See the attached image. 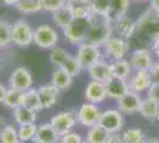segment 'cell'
I'll list each match as a JSON object with an SVG mask.
<instances>
[{
	"label": "cell",
	"instance_id": "obj_23",
	"mask_svg": "<svg viewBox=\"0 0 159 143\" xmlns=\"http://www.w3.org/2000/svg\"><path fill=\"white\" fill-rule=\"evenodd\" d=\"M66 5L71 10L74 17H90L93 8L89 0H69Z\"/></svg>",
	"mask_w": 159,
	"mask_h": 143
},
{
	"label": "cell",
	"instance_id": "obj_43",
	"mask_svg": "<svg viewBox=\"0 0 159 143\" xmlns=\"http://www.w3.org/2000/svg\"><path fill=\"white\" fill-rule=\"evenodd\" d=\"M107 143H125V142H124V138L120 137L118 134H111L109 140H108Z\"/></svg>",
	"mask_w": 159,
	"mask_h": 143
},
{
	"label": "cell",
	"instance_id": "obj_2",
	"mask_svg": "<svg viewBox=\"0 0 159 143\" xmlns=\"http://www.w3.org/2000/svg\"><path fill=\"white\" fill-rule=\"evenodd\" d=\"M113 21L107 14L93 13L90 14V26L86 38L87 43H93L96 45H103V43L112 37Z\"/></svg>",
	"mask_w": 159,
	"mask_h": 143
},
{
	"label": "cell",
	"instance_id": "obj_28",
	"mask_svg": "<svg viewBox=\"0 0 159 143\" xmlns=\"http://www.w3.org/2000/svg\"><path fill=\"white\" fill-rule=\"evenodd\" d=\"M24 97H25V91L11 87L10 89H7L4 104L11 109L19 107V106H23V104H24Z\"/></svg>",
	"mask_w": 159,
	"mask_h": 143
},
{
	"label": "cell",
	"instance_id": "obj_19",
	"mask_svg": "<svg viewBox=\"0 0 159 143\" xmlns=\"http://www.w3.org/2000/svg\"><path fill=\"white\" fill-rule=\"evenodd\" d=\"M60 89L57 88L56 86L51 85H45V86H42L38 88V93L40 97V102L44 109H49L51 107L52 105L56 104L57 99H58V95H60Z\"/></svg>",
	"mask_w": 159,
	"mask_h": 143
},
{
	"label": "cell",
	"instance_id": "obj_11",
	"mask_svg": "<svg viewBox=\"0 0 159 143\" xmlns=\"http://www.w3.org/2000/svg\"><path fill=\"white\" fill-rule=\"evenodd\" d=\"M141 102L139 93L129 89L126 94L118 99V109L121 113H135L139 112Z\"/></svg>",
	"mask_w": 159,
	"mask_h": 143
},
{
	"label": "cell",
	"instance_id": "obj_8",
	"mask_svg": "<svg viewBox=\"0 0 159 143\" xmlns=\"http://www.w3.org/2000/svg\"><path fill=\"white\" fill-rule=\"evenodd\" d=\"M103 49L107 57H111L113 60L124 59V56L127 54L129 49V43L127 40H124L121 37H111L103 43Z\"/></svg>",
	"mask_w": 159,
	"mask_h": 143
},
{
	"label": "cell",
	"instance_id": "obj_38",
	"mask_svg": "<svg viewBox=\"0 0 159 143\" xmlns=\"http://www.w3.org/2000/svg\"><path fill=\"white\" fill-rule=\"evenodd\" d=\"M66 4V0H42V5L43 10L48 12H55L57 10H60L61 7H63Z\"/></svg>",
	"mask_w": 159,
	"mask_h": 143
},
{
	"label": "cell",
	"instance_id": "obj_46",
	"mask_svg": "<svg viewBox=\"0 0 159 143\" xmlns=\"http://www.w3.org/2000/svg\"><path fill=\"white\" fill-rule=\"evenodd\" d=\"M153 50H154V53H156V55L158 56L159 59V40H157V41L153 43Z\"/></svg>",
	"mask_w": 159,
	"mask_h": 143
},
{
	"label": "cell",
	"instance_id": "obj_4",
	"mask_svg": "<svg viewBox=\"0 0 159 143\" xmlns=\"http://www.w3.org/2000/svg\"><path fill=\"white\" fill-rule=\"evenodd\" d=\"M33 34L31 25L24 19H18L12 24V43L18 47H27L33 42Z\"/></svg>",
	"mask_w": 159,
	"mask_h": 143
},
{
	"label": "cell",
	"instance_id": "obj_40",
	"mask_svg": "<svg viewBox=\"0 0 159 143\" xmlns=\"http://www.w3.org/2000/svg\"><path fill=\"white\" fill-rule=\"evenodd\" d=\"M147 98L152 99L159 104V83L158 82H152L150 88L147 89Z\"/></svg>",
	"mask_w": 159,
	"mask_h": 143
},
{
	"label": "cell",
	"instance_id": "obj_48",
	"mask_svg": "<svg viewBox=\"0 0 159 143\" xmlns=\"http://www.w3.org/2000/svg\"><path fill=\"white\" fill-rule=\"evenodd\" d=\"M19 143H40V142L37 140V138H34V137H33V138L29 140V141H20Z\"/></svg>",
	"mask_w": 159,
	"mask_h": 143
},
{
	"label": "cell",
	"instance_id": "obj_44",
	"mask_svg": "<svg viewBox=\"0 0 159 143\" xmlns=\"http://www.w3.org/2000/svg\"><path fill=\"white\" fill-rule=\"evenodd\" d=\"M6 93H7V89L5 88V86L0 83V102H4L5 97H6Z\"/></svg>",
	"mask_w": 159,
	"mask_h": 143
},
{
	"label": "cell",
	"instance_id": "obj_3",
	"mask_svg": "<svg viewBox=\"0 0 159 143\" xmlns=\"http://www.w3.org/2000/svg\"><path fill=\"white\" fill-rule=\"evenodd\" d=\"M90 26V17H75L73 21L63 30L64 37L73 44L86 42Z\"/></svg>",
	"mask_w": 159,
	"mask_h": 143
},
{
	"label": "cell",
	"instance_id": "obj_27",
	"mask_svg": "<svg viewBox=\"0 0 159 143\" xmlns=\"http://www.w3.org/2000/svg\"><path fill=\"white\" fill-rule=\"evenodd\" d=\"M139 113L146 119H150V121L156 119L159 117V104L152 99L147 98L146 100L141 102Z\"/></svg>",
	"mask_w": 159,
	"mask_h": 143
},
{
	"label": "cell",
	"instance_id": "obj_34",
	"mask_svg": "<svg viewBox=\"0 0 159 143\" xmlns=\"http://www.w3.org/2000/svg\"><path fill=\"white\" fill-rule=\"evenodd\" d=\"M0 141L1 143H19L20 140L18 136V131L12 125L4 126L0 132Z\"/></svg>",
	"mask_w": 159,
	"mask_h": 143
},
{
	"label": "cell",
	"instance_id": "obj_31",
	"mask_svg": "<svg viewBox=\"0 0 159 143\" xmlns=\"http://www.w3.org/2000/svg\"><path fill=\"white\" fill-rule=\"evenodd\" d=\"M16 8L21 13H37L43 10L42 0H20L16 5Z\"/></svg>",
	"mask_w": 159,
	"mask_h": 143
},
{
	"label": "cell",
	"instance_id": "obj_18",
	"mask_svg": "<svg viewBox=\"0 0 159 143\" xmlns=\"http://www.w3.org/2000/svg\"><path fill=\"white\" fill-rule=\"evenodd\" d=\"M113 31L119 35V37L128 41L135 31V21L125 16L113 23Z\"/></svg>",
	"mask_w": 159,
	"mask_h": 143
},
{
	"label": "cell",
	"instance_id": "obj_35",
	"mask_svg": "<svg viewBox=\"0 0 159 143\" xmlns=\"http://www.w3.org/2000/svg\"><path fill=\"white\" fill-rule=\"evenodd\" d=\"M68 56H69V54H68V51L64 48L53 47L52 50H51V54H50V61H51L53 66L61 67L63 64V62L66 60Z\"/></svg>",
	"mask_w": 159,
	"mask_h": 143
},
{
	"label": "cell",
	"instance_id": "obj_6",
	"mask_svg": "<svg viewBox=\"0 0 159 143\" xmlns=\"http://www.w3.org/2000/svg\"><path fill=\"white\" fill-rule=\"evenodd\" d=\"M58 41V35L57 31L52 26L43 24L39 25L34 30L33 34V43L36 45L43 49H50L56 45V43Z\"/></svg>",
	"mask_w": 159,
	"mask_h": 143
},
{
	"label": "cell",
	"instance_id": "obj_50",
	"mask_svg": "<svg viewBox=\"0 0 159 143\" xmlns=\"http://www.w3.org/2000/svg\"><path fill=\"white\" fill-rule=\"evenodd\" d=\"M134 1H141V0H134Z\"/></svg>",
	"mask_w": 159,
	"mask_h": 143
},
{
	"label": "cell",
	"instance_id": "obj_51",
	"mask_svg": "<svg viewBox=\"0 0 159 143\" xmlns=\"http://www.w3.org/2000/svg\"><path fill=\"white\" fill-rule=\"evenodd\" d=\"M83 143H88V142H83Z\"/></svg>",
	"mask_w": 159,
	"mask_h": 143
},
{
	"label": "cell",
	"instance_id": "obj_39",
	"mask_svg": "<svg viewBox=\"0 0 159 143\" xmlns=\"http://www.w3.org/2000/svg\"><path fill=\"white\" fill-rule=\"evenodd\" d=\"M90 5L93 8V12L101 14L108 13V6H109V0H89Z\"/></svg>",
	"mask_w": 159,
	"mask_h": 143
},
{
	"label": "cell",
	"instance_id": "obj_17",
	"mask_svg": "<svg viewBox=\"0 0 159 143\" xmlns=\"http://www.w3.org/2000/svg\"><path fill=\"white\" fill-rule=\"evenodd\" d=\"M106 88H107V95L113 99H119L122 95H125L129 91V86L128 82L125 79L121 78H116L113 76L108 81L106 82Z\"/></svg>",
	"mask_w": 159,
	"mask_h": 143
},
{
	"label": "cell",
	"instance_id": "obj_7",
	"mask_svg": "<svg viewBox=\"0 0 159 143\" xmlns=\"http://www.w3.org/2000/svg\"><path fill=\"white\" fill-rule=\"evenodd\" d=\"M76 121H77V113L75 111H64V112H60L56 116H53L51 118L50 124L62 137L63 135L70 132V130L76 124Z\"/></svg>",
	"mask_w": 159,
	"mask_h": 143
},
{
	"label": "cell",
	"instance_id": "obj_30",
	"mask_svg": "<svg viewBox=\"0 0 159 143\" xmlns=\"http://www.w3.org/2000/svg\"><path fill=\"white\" fill-rule=\"evenodd\" d=\"M112 69L114 76L126 80L127 78L131 75L132 66L125 59H119V60H114V62L112 63Z\"/></svg>",
	"mask_w": 159,
	"mask_h": 143
},
{
	"label": "cell",
	"instance_id": "obj_32",
	"mask_svg": "<svg viewBox=\"0 0 159 143\" xmlns=\"http://www.w3.org/2000/svg\"><path fill=\"white\" fill-rule=\"evenodd\" d=\"M12 43V25L8 21L0 19V48Z\"/></svg>",
	"mask_w": 159,
	"mask_h": 143
},
{
	"label": "cell",
	"instance_id": "obj_52",
	"mask_svg": "<svg viewBox=\"0 0 159 143\" xmlns=\"http://www.w3.org/2000/svg\"><path fill=\"white\" fill-rule=\"evenodd\" d=\"M66 1H69V0H66Z\"/></svg>",
	"mask_w": 159,
	"mask_h": 143
},
{
	"label": "cell",
	"instance_id": "obj_14",
	"mask_svg": "<svg viewBox=\"0 0 159 143\" xmlns=\"http://www.w3.org/2000/svg\"><path fill=\"white\" fill-rule=\"evenodd\" d=\"M84 97L89 102H93V104L102 102L108 97L107 95L106 83L101 81H96V80L90 81L87 85L86 91H84Z\"/></svg>",
	"mask_w": 159,
	"mask_h": 143
},
{
	"label": "cell",
	"instance_id": "obj_13",
	"mask_svg": "<svg viewBox=\"0 0 159 143\" xmlns=\"http://www.w3.org/2000/svg\"><path fill=\"white\" fill-rule=\"evenodd\" d=\"M88 74H89L92 80H96V81H101L106 83L111 78L114 76L113 75L112 63L105 61V60H99L88 69Z\"/></svg>",
	"mask_w": 159,
	"mask_h": 143
},
{
	"label": "cell",
	"instance_id": "obj_16",
	"mask_svg": "<svg viewBox=\"0 0 159 143\" xmlns=\"http://www.w3.org/2000/svg\"><path fill=\"white\" fill-rule=\"evenodd\" d=\"M152 82L153 80L150 74V70H137V73L133 75L131 80L128 81V86H129L131 91L141 93L150 88Z\"/></svg>",
	"mask_w": 159,
	"mask_h": 143
},
{
	"label": "cell",
	"instance_id": "obj_10",
	"mask_svg": "<svg viewBox=\"0 0 159 143\" xmlns=\"http://www.w3.org/2000/svg\"><path fill=\"white\" fill-rule=\"evenodd\" d=\"M100 110L98 106L93 104V102H86L80 107L79 112H77V121H79L82 125L92 128L94 125L99 124L100 117H101Z\"/></svg>",
	"mask_w": 159,
	"mask_h": 143
},
{
	"label": "cell",
	"instance_id": "obj_33",
	"mask_svg": "<svg viewBox=\"0 0 159 143\" xmlns=\"http://www.w3.org/2000/svg\"><path fill=\"white\" fill-rule=\"evenodd\" d=\"M61 67L63 69H66V72L71 75L73 78L77 76L81 73V70H82V66L80 63L79 59L75 57V56H71V55H69L66 57V60L63 62V64Z\"/></svg>",
	"mask_w": 159,
	"mask_h": 143
},
{
	"label": "cell",
	"instance_id": "obj_49",
	"mask_svg": "<svg viewBox=\"0 0 159 143\" xmlns=\"http://www.w3.org/2000/svg\"><path fill=\"white\" fill-rule=\"evenodd\" d=\"M144 143H159V140L157 138H147L144 141Z\"/></svg>",
	"mask_w": 159,
	"mask_h": 143
},
{
	"label": "cell",
	"instance_id": "obj_21",
	"mask_svg": "<svg viewBox=\"0 0 159 143\" xmlns=\"http://www.w3.org/2000/svg\"><path fill=\"white\" fill-rule=\"evenodd\" d=\"M34 138L40 143H58L61 136L51 124H42L38 126Z\"/></svg>",
	"mask_w": 159,
	"mask_h": 143
},
{
	"label": "cell",
	"instance_id": "obj_42",
	"mask_svg": "<svg viewBox=\"0 0 159 143\" xmlns=\"http://www.w3.org/2000/svg\"><path fill=\"white\" fill-rule=\"evenodd\" d=\"M150 74L152 76L153 82H158L159 83V62L153 63V66L150 68Z\"/></svg>",
	"mask_w": 159,
	"mask_h": 143
},
{
	"label": "cell",
	"instance_id": "obj_29",
	"mask_svg": "<svg viewBox=\"0 0 159 143\" xmlns=\"http://www.w3.org/2000/svg\"><path fill=\"white\" fill-rule=\"evenodd\" d=\"M23 106L32 110V111H36V112L39 111L40 109H43L38 89L30 88L27 89V91H25V97H24V104H23Z\"/></svg>",
	"mask_w": 159,
	"mask_h": 143
},
{
	"label": "cell",
	"instance_id": "obj_20",
	"mask_svg": "<svg viewBox=\"0 0 159 143\" xmlns=\"http://www.w3.org/2000/svg\"><path fill=\"white\" fill-rule=\"evenodd\" d=\"M129 8V0H109L107 16L114 23L118 19L125 17Z\"/></svg>",
	"mask_w": 159,
	"mask_h": 143
},
{
	"label": "cell",
	"instance_id": "obj_12",
	"mask_svg": "<svg viewBox=\"0 0 159 143\" xmlns=\"http://www.w3.org/2000/svg\"><path fill=\"white\" fill-rule=\"evenodd\" d=\"M10 85L12 88L27 91L32 86V75L25 67H18L10 76Z\"/></svg>",
	"mask_w": 159,
	"mask_h": 143
},
{
	"label": "cell",
	"instance_id": "obj_45",
	"mask_svg": "<svg viewBox=\"0 0 159 143\" xmlns=\"http://www.w3.org/2000/svg\"><path fill=\"white\" fill-rule=\"evenodd\" d=\"M19 1L20 0H2V2H4L5 5H8V6H16Z\"/></svg>",
	"mask_w": 159,
	"mask_h": 143
},
{
	"label": "cell",
	"instance_id": "obj_41",
	"mask_svg": "<svg viewBox=\"0 0 159 143\" xmlns=\"http://www.w3.org/2000/svg\"><path fill=\"white\" fill-rule=\"evenodd\" d=\"M61 142L62 143H83L81 136H80L79 134H75V132H68L66 135H63Z\"/></svg>",
	"mask_w": 159,
	"mask_h": 143
},
{
	"label": "cell",
	"instance_id": "obj_9",
	"mask_svg": "<svg viewBox=\"0 0 159 143\" xmlns=\"http://www.w3.org/2000/svg\"><path fill=\"white\" fill-rule=\"evenodd\" d=\"M99 125L105 128L109 134L119 132L124 125V118L121 112L118 110H107L102 112L100 117Z\"/></svg>",
	"mask_w": 159,
	"mask_h": 143
},
{
	"label": "cell",
	"instance_id": "obj_36",
	"mask_svg": "<svg viewBox=\"0 0 159 143\" xmlns=\"http://www.w3.org/2000/svg\"><path fill=\"white\" fill-rule=\"evenodd\" d=\"M125 143H144L145 135L140 129H128L122 135Z\"/></svg>",
	"mask_w": 159,
	"mask_h": 143
},
{
	"label": "cell",
	"instance_id": "obj_47",
	"mask_svg": "<svg viewBox=\"0 0 159 143\" xmlns=\"http://www.w3.org/2000/svg\"><path fill=\"white\" fill-rule=\"evenodd\" d=\"M151 7L159 11V0H151Z\"/></svg>",
	"mask_w": 159,
	"mask_h": 143
},
{
	"label": "cell",
	"instance_id": "obj_22",
	"mask_svg": "<svg viewBox=\"0 0 159 143\" xmlns=\"http://www.w3.org/2000/svg\"><path fill=\"white\" fill-rule=\"evenodd\" d=\"M51 83L53 86H56L60 91H64L71 86L73 76L69 74L66 69H63L62 67H57L51 78Z\"/></svg>",
	"mask_w": 159,
	"mask_h": 143
},
{
	"label": "cell",
	"instance_id": "obj_25",
	"mask_svg": "<svg viewBox=\"0 0 159 143\" xmlns=\"http://www.w3.org/2000/svg\"><path fill=\"white\" fill-rule=\"evenodd\" d=\"M13 116L16 122L19 125H26V124H34L36 119H37V115L36 111L27 109L25 106H19L16 107L13 112Z\"/></svg>",
	"mask_w": 159,
	"mask_h": 143
},
{
	"label": "cell",
	"instance_id": "obj_26",
	"mask_svg": "<svg viewBox=\"0 0 159 143\" xmlns=\"http://www.w3.org/2000/svg\"><path fill=\"white\" fill-rule=\"evenodd\" d=\"M111 134L105 128L96 124L92 128H89V131L87 134V142L88 143H107L109 140Z\"/></svg>",
	"mask_w": 159,
	"mask_h": 143
},
{
	"label": "cell",
	"instance_id": "obj_37",
	"mask_svg": "<svg viewBox=\"0 0 159 143\" xmlns=\"http://www.w3.org/2000/svg\"><path fill=\"white\" fill-rule=\"evenodd\" d=\"M38 126L36 124H26V125H20L18 130V136L20 141H29L36 136Z\"/></svg>",
	"mask_w": 159,
	"mask_h": 143
},
{
	"label": "cell",
	"instance_id": "obj_5",
	"mask_svg": "<svg viewBox=\"0 0 159 143\" xmlns=\"http://www.w3.org/2000/svg\"><path fill=\"white\" fill-rule=\"evenodd\" d=\"M76 57L79 59L80 63L82 66V69L88 70L94 63H96L99 60H101L100 45L83 42V43L79 44V51H77Z\"/></svg>",
	"mask_w": 159,
	"mask_h": 143
},
{
	"label": "cell",
	"instance_id": "obj_24",
	"mask_svg": "<svg viewBox=\"0 0 159 143\" xmlns=\"http://www.w3.org/2000/svg\"><path fill=\"white\" fill-rule=\"evenodd\" d=\"M74 18H75V17H74L73 12H71V10L69 8V6H68L66 4L63 7H61L60 10L52 12L53 23H55L57 26H60L61 29H63V30L73 21Z\"/></svg>",
	"mask_w": 159,
	"mask_h": 143
},
{
	"label": "cell",
	"instance_id": "obj_15",
	"mask_svg": "<svg viewBox=\"0 0 159 143\" xmlns=\"http://www.w3.org/2000/svg\"><path fill=\"white\" fill-rule=\"evenodd\" d=\"M129 63L135 70H150L153 66V60L147 49L138 48L133 51Z\"/></svg>",
	"mask_w": 159,
	"mask_h": 143
},
{
	"label": "cell",
	"instance_id": "obj_1",
	"mask_svg": "<svg viewBox=\"0 0 159 143\" xmlns=\"http://www.w3.org/2000/svg\"><path fill=\"white\" fill-rule=\"evenodd\" d=\"M159 40V11L156 8H148L135 21V31L128 42H139L140 44H148L147 42Z\"/></svg>",
	"mask_w": 159,
	"mask_h": 143
}]
</instances>
